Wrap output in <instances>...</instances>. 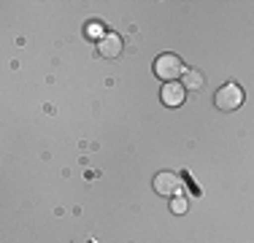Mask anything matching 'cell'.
<instances>
[{
	"mask_svg": "<svg viewBox=\"0 0 254 243\" xmlns=\"http://www.w3.org/2000/svg\"><path fill=\"white\" fill-rule=\"evenodd\" d=\"M214 103H216V108H219V111L233 114L235 108L244 106V89H241L238 84L230 81V84H225V87H219V92H216Z\"/></svg>",
	"mask_w": 254,
	"mask_h": 243,
	"instance_id": "2",
	"label": "cell"
},
{
	"mask_svg": "<svg viewBox=\"0 0 254 243\" xmlns=\"http://www.w3.org/2000/svg\"><path fill=\"white\" fill-rule=\"evenodd\" d=\"M181 78H184V89L187 92H200V89L205 87V76H203V70H195V68H190V70H184L181 73Z\"/></svg>",
	"mask_w": 254,
	"mask_h": 243,
	"instance_id": "6",
	"label": "cell"
},
{
	"mask_svg": "<svg viewBox=\"0 0 254 243\" xmlns=\"http://www.w3.org/2000/svg\"><path fill=\"white\" fill-rule=\"evenodd\" d=\"M152 184H154V192L160 194V197H176L179 189H181V179L176 173H168V170L157 173Z\"/></svg>",
	"mask_w": 254,
	"mask_h": 243,
	"instance_id": "3",
	"label": "cell"
},
{
	"mask_svg": "<svg viewBox=\"0 0 254 243\" xmlns=\"http://www.w3.org/2000/svg\"><path fill=\"white\" fill-rule=\"evenodd\" d=\"M187 68L181 65V60H179V54H160V57L154 60V73L162 78L165 84H171V81H176V78L184 73Z\"/></svg>",
	"mask_w": 254,
	"mask_h": 243,
	"instance_id": "1",
	"label": "cell"
},
{
	"mask_svg": "<svg viewBox=\"0 0 254 243\" xmlns=\"http://www.w3.org/2000/svg\"><path fill=\"white\" fill-rule=\"evenodd\" d=\"M98 49H100V54H103V57H108V60L119 57V54H122V49H125V44H122V35H119V33H106V35L100 38Z\"/></svg>",
	"mask_w": 254,
	"mask_h": 243,
	"instance_id": "4",
	"label": "cell"
},
{
	"mask_svg": "<svg viewBox=\"0 0 254 243\" xmlns=\"http://www.w3.org/2000/svg\"><path fill=\"white\" fill-rule=\"evenodd\" d=\"M187 208H190V200H187V197H181V194H176V197L171 200V211H173L176 216L187 214Z\"/></svg>",
	"mask_w": 254,
	"mask_h": 243,
	"instance_id": "7",
	"label": "cell"
},
{
	"mask_svg": "<svg viewBox=\"0 0 254 243\" xmlns=\"http://www.w3.org/2000/svg\"><path fill=\"white\" fill-rule=\"evenodd\" d=\"M160 97H162V103H165L168 108H176V106H181V103H184V97H187V89H184V84H179V81H171V84H165V87H162Z\"/></svg>",
	"mask_w": 254,
	"mask_h": 243,
	"instance_id": "5",
	"label": "cell"
}]
</instances>
